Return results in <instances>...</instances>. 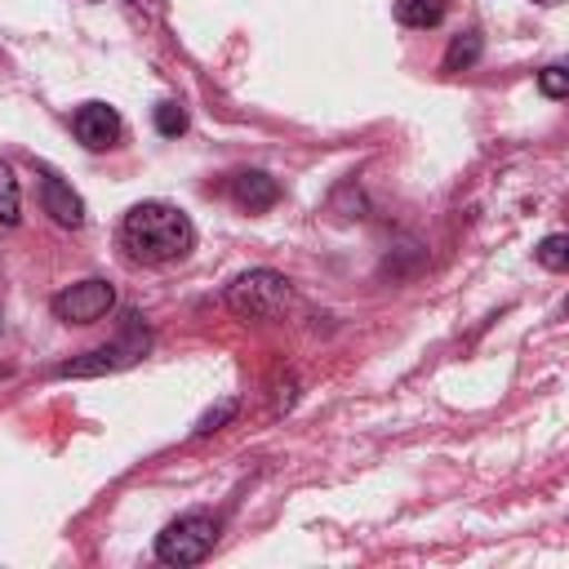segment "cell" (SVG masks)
Here are the masks:
<instances>
[{
    "label": "cell",
    "instance_id": "6da1fadb",
    "mask_svg": "<svg viewBox=\"0 0 569 569\" xmlns=\"http://www.w3.org/2000/svg\"><path fill=\"white\" fill-rule=\"evenodd\" d=\"M120 244L129 249L133 262L164 267V262H178V258L191 253L196 227H191V218L178 204H169V200H142V204H133L124 213Z\"/></svg>",
    "mask_w": 569,
    "mask_h": 569
},
{
    "label": "cell",
    "instance_id": "7a4b0ae2",
    "mask_svg": "<svg viewBox=\"0 0 569 569\" xmlns=\"http://www.w3.org/2000/svg\"><path fill=\"white\" fill-rule=\"evenodd\" d=\"M289 298H293L289 280L271 267H249L227 284V307L240 320H276L289 307Z\"/></svg>",
    "mask_w": 569,
    "mask_h": 569
},
{
    "label": "cell",
    "instance_id": "3957f363",
    "mask_svg": "<svg viewBox=\"0 0 569 569\" xmlns=\"http://www.w3.org/2000/svg\"><path fill=\"white\" fill-rule=\"evenodd\" d=\"M213 542H218V520L209 511H187L156 533V556L164 565H200L213 551Z\"/></svg>",
    "mask_w": 569,
    "mask_h": 569
},
{
    "label": "cell",
    "instance_id": "277c9868",
    "mask_svg": "<svg viewBox=\"0 0 569 569\" xmlns=\"http://www.w3.org/2000/svg\"><path fill=\"white\" fill-rule=\"evenodd\" d=\"M147 329H129V333H120L116 342H107V347H93V351H84V356H76V360H62L58 369H53V378H102V373H116V369H124V365H133L142 351H147Z\"/></svg>",
    "mask_w": 569,
    "mask_h": 569
},
{
    "label": "cell",
    "instance_id": "5b68a950",
    "mask_svg": "<svg viewBox=\"0 0 569 569\" xmlns=\"http://www.w3.org/2000/svg\"><path fill=\"white\" fill-rule=\"evenodd\" d=\"M53 316L62 320V325H93V320H102L111 307H116V289L107 284V280H98V276H89V280H80V284H67L62 293H53Z\"/></svg>",
    "mask_w": 569,
    "mask_h": 569
},
{
    "label": "cell",
    "instance_id": "8992f818",
    "mask_svg": "<svg viewBox=\"0 0 569 569\" xmlns=\"http://www.w3.org/2000/svg\"><path fill=\"white\" fill-rule=\"evenodd\" d=\"M71 133H76L80 147L107 151V147L120 142L124 124H120V111H116L111 102H98V98H93V102H80V107L71 111Z\"/></svg>",
    "mask_w": 569,
    "mask_h": 569
},
{
    "label": "cell",
    "instance_id": "52a82bcc",
    "mask_svg": "<svg viewBox=\"0 0 569 569\" xmlns=\"http://www.w3.org/2000/svg\"><path fill=\"white\" fill-rule=\"evenodd\" d=\"M40 204H44V213L58 222V227H84V200L53 173V169H40Z\"/></svg>",
    "mask_w": 569,
    "mask_h": 569
},
{
    "label": "cell",
    "instance_id": "ba28073f",
    "mask_svg": "<svg viewBox=\"0 0 569 569\" xmlns=\"http://www.w3.org/2000/svg\"><path fill=\"white\" fill-rule=\"evenodd\" d=\"M227 191H231V200H236L240 209H249V213H262V209H271V204L280 200V182H276L271 173H262V169H240Z\"/></svg>",
    "mask_w": 569,
    "mask_h": 569
},
{
    "label": "cell",
    "instance_id": "9c48e42d",
    "mask_svg": "<svg viewBox=\"0 0 569 569\" xmlns=\"http://www.w3.org/2000/svg\"><path fill=\"white\" fill-rule=\"evenodd\" d=\"M445 9H449V0H396V22L427 31L445 18Z\"/></svg>",
    "mask_w": 569,
    "mask_h": 569
},
{
    "label": "cell",
    "instance_id": "30bf717a",
    "mask_svg": "<svg viewBox=\"0 0 569 569\" xmlns=\"http://www.w3.org/2000/svg\"><path fill=\"white\" fill-rule=\"evenodd\" d=\"M480 53H485L480 31H458L449 40V49H445V71H467L471 62H480Z\"/></svg>",
    "mask_w": 569,
    "mask_h": 569
},
{
    "label": "cell",
    "instance_id": "8fae6325",
    "mask_svg": "<svg viewBox=\"0 0 569 569\" xmlns=\"http://www.w3.org/2000/svg\"><path fill=\"white\" fill-rule=\"evenodd\" d=\"M18 209H22L18 178H13V169L0 160V227H13V222H18Z\"/></svg>",
    "mask_w": 569,
    "mask_h": 569
},
{
    "label": "cell",
    "instance_id": "7c38bea8",
    "mask_svg": "<svg viewBox=\"0 0 569 569\" xmlns=\"http://www.w3.org/2000/svg\"><path fill=\"white\" fill-rule=\"evenodd\" d=\"M533 253H538V262H542L547 271H565V267H569V240H565L560 231H556V236H547Z\"/></svg>",
    "mask_w": 569,
    "mask_h": 569
},
{
    "label": "cell",
    "instance_id": "4fadbf2b",
    "mask_svg": "<svg viewBox=\"0 0 569 569\" xmlns=\"http://www.w3.org/2000/svg\"><path fill=\"white\" fill-rule=\"evenodd\" d=\"M538 89H542L547 98H565V93H569V71H565L560 62L542 67V71H538Z\"/></svg>",
    "mask_w": 569,
    "mask_h": 569
},
{
    "label": "cell",
    "instance_id": "5bb4252c",
    "mask_svg": "<svg viewBox=\"0 0 569 569\" xmlns=\"http://www.w3.org/2000/svg\"><path fill=\"white\" fill-rule=\"evenodd\" d=\"M156 129H160L164 138L182 133V129H187V111H182L178 102H160V107H156Z\"/></svg>",
    "mask_w": 569,
    "mask_h": 569
},
{
    "label": "cell",
    "instance_id": "9a60e30c",
    "mask_svg": "<svg viewBox=\"0 0 569 569\" xmlns=\"http://www.w3.org/2000/svg\"><path fill=\"white\" fill-rule=\"evenodd\" d=\"M236 413V400H222V405H213L209 413H200V422H196V431L191 436H209V431H218L227 418Z\"/></svg>",
    "mask_w": 569,
    "mask_h": 569
},
{
    "label": "cell",
    "instance_id": "2e32d148",
    "mask_svg": "<svg viewBox=\"0 0 569 569\" xmlns=\"http://www.w3.org/2000/svg\"><path fill=\"white\" fill-rule=\"evenodd\" d=\"M542 4H556V0H542Z\"/></svg>",
    "mask_w": 569,
    "mask_h": 569
}]
</instances>
